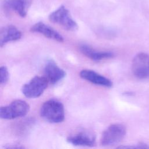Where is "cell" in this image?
<instances>
[{"label": "cell", "instance_id": "obj_9", "mask_svg": "<svg viewBox=\"0 0 149 149\" xmlns=\"http://www.w3.org/2000/svg\"><path fill=\"white\" fill-rule=\"evenodd\" d=\"M79 75L82 79L94 84L106 87H111L113 84L111 80L92 70L83 69Z\"/></svg>", "mask_w": 149, "mask_h": 149}, {"label": "cell", "instance_id": "obj_3", "mask_svg": "<svg viewBox=\"0 0 149 149\" xmlns=\"http://www.w3.org/2000/svg\"><path fill=\"white\" fill-rule=\"evenodd\" d=\"M126 133L125 126L120 123L110 125L102 134L100 140L103 146H109L120 143L125 137Z\"/></svg>", "mask_w": 149, "mask_h": 149}, {"label": "cell", "instance_id": "obj_10", "mask_svg": "<svg viewBox=\"0 0 149 149\" xmlns=\"http://www.w3.org/2000/svg\"><path fill=\"white\" fill-rule=\"evenodd\" d=\"M30 31L42 34L47 38L54 40L58 42H63V37L57 31L44 23L39 22L35 23L30 28Z\"/></svg>", "mask_w": 149, "mask_h": 149}, {"label": "cell", "instance_id": "obj_8", "mask_svg": "<svg viewBox=\"0 0 149 149\" xmlns=\"http://www.w3.org/2000/svg\"><path fill=\"white\" fill-rule=\"evenodd\" d=\"M45 77L49 83L56 84L66 76L65 70L61 68L54 61L48 60L44 68Z\"/></svg>", "mask_w": 149, "mask_h": 149}, {"label": "cell", "instance_id": "obj_4", "mask_svg": "<svg viewBox=\"0 0 149 149\" xmlns=\"http://www.w3.org/2000/svg\"><path fill=\"white\" fill-rule=\"evenodd\" d=\"M29 110V105L26 101L17 100L8 105L1 107L0 116L3 119H13L25 116Z\"/></svg>", "mask_w": 149, "mask_h": 149}, {"label": "cell", "instance_id": "obj_13", "mask_svg": "<svg viewBox=\"0 0 149 149\" xmlns=\"http://www.w3.org/2000/svg\"><path fill=\"white\" fill-rule=\"evenodd\" d=\"M80 52L87 58L94 61L109 59L114 56L113 52L109 51H100L95 50L89 45L83 44L79 47Z\"/></svg>", "mask_w": 149, "mask_h": 149}, {"label": "cell", "instance_id": "obj_7", "mask_svg": "<svg viewBox=\"0 0 149 149\" xmlns=\"http://www.w3.org/2000/svg\"><path fill=\"white\" fill-rule=\"evenodd\" d=\"M66 140L69 143L76 146L93 147L95 144L96 137L92 132L83 130L70 135Z\"/></svg>", "mask_w": 149, "mask_h": 149}, {"label": "cell", "instance_id": "obj_14", "mask_svg": "<svg viewBox=\"0 0 149 149\" xmlns=\"http://www.w3.org/2000/svg\"><path fill=\"white\" fill-rule=\"evenodd\" d=\"M0 82L1 84H4L7 83L9 79V72L5 66H2L0 68Z\"/></svg>", "mask_w": 149, "mask_h": 149}, {"label": "cell", "instance_id": "obj_6", "mask_svg": "<svg viewBox=\"0 0 149 149\" xmlns=\"http://www.w3.org/2000/svg\"><path fill=\"white\" fill-rule=\"evenodd\" d=\"M133 74L139 79H149V55L140 52L133 58L132 64Z\"/></svg>", "mask_w": 149, "mask_h": 149}, {"label": "cell", "instance_id": "obj_2", "mask_svg": "<svg viewBox=\"0 0 149 149\" xmlns=\"http://www.w3.org/2000/svg\"><path fill=\"white\" fill-rule=\"evenodd\" d=\"M48 18L51 22L61 26L68 31H75L78 29L77 23L72 18L69 10L63 5L51 13Z\"/></svg>", "mask_w": 149, "mask_h": 149}, {"label": "cell", "instance_id": "obj_1", "mask_svg": "<svg viewBox=\"0 0 149 149\" xmlns=\"http://www.w3.org/2000/svg\"><path fill=\"white\" fill-rule=\"evenodd\" d=\"M40 113L41 118L52 123H61L65 119L63 105L56 100H49L43 103Z\"/></svg>", "mask_w": 149, "mask_h": 149}, {"label": "cell", "instance_id": "obj_11", "mask_svg": "<svg viewBox=\"0 0 149 149\" xmlns=\"http://www.w3.org/2000/svg\"><path fill=\"white\" fill-rule=\"evenodd\" d=\"M32 0H5L3 5L5 9L12 10L23 17L27 15Z\"/></svg>", "mask_w": 149, "mask_h": 149}, {"label": "cell", "instance_id": "obj_12", "mask_svg": "<svg viewBox=\"0 0 149 149\" xmlns=\"http://www.w3.org/2000/svg\"><path fill=\"white\" fill-rule=\"evenodd\" d=\"M22 32L13 25H8L2 27L0 31V45L2 47L10 41H15L22 37Z\"/></svg>", "mask_w": 149, "mask_h": 149}, {"label": "cell", "instance_id": "obj_5", "mask_svg": "<svg viewBox=\"0 0 149 149\" xmlns=\"http://www.w3.org/2000/svg\"><path fill=\"white\" fill-rule=\"evenodd\" d=\"M48 83L45 76H36L23 86L22 93L25 97L29 98H38L47 88Z\"/></svg>", "mask_w": 149, "mask_h": 149}]
</instances>
